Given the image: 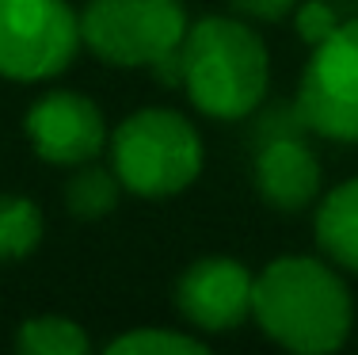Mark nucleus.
<instances>
[{
    "label": "nucleus",
    "mask_w": 358,
    "mask_h": 355,
    "mask_svg": "<svg viewBox=\"0 0 358 355\" xmlns=\"http://www.w3.org/2000/svg\"><path fill=\"white\" fill-rule=\"evenodd\" d=\"M164 84H179L194 107L217 123H241L267 99L271 54L241 15H206L187 27L172 57L157 65Z\"/></svg>",
    "instance_id": "f257e3e1"
},
{
    "label": "nucleus",
    "mask_w": 358,
    "mask_h": 355,
    "mask_svg": "<svg viewBox=\"0 0 358 355\" xmlns=\"http://www.w3.org/2000/svg\"><path fill=\"white\" fill-rule=\"evenodd\" d=\"M252 321L278 348L324 355L347 344L355 302L331 260L278 256L252 283Z\"/></svg>",
    "instance_id": "f03ea898"
},
{
    "label": "nucleus",
    "mask_w": 358,
    "mask_h": 355,
    "mask_svg": "<svg viewBox=\"0 0 358 355\" xmlns=\"http://www.w3.org/2000/svg\"><path fill=\"white\" fill-rule=\"evenodd\" d=\"M107 153L122 191L141 199H168L187 191L206 160L199 130L172 107H138L126 115L107 138Z\"/></svg>",
    "instance_id": "7ed1b4c3"
},
{
    "label": "nucleus",
    "mask_w": 358,
    "mask_h": 355,
    "mask_svg": "<svg viewBox=\"0 0 358 355\" xmlns=\"http://www.w3.org/2000/svg\"><path fill=\"white\" fill-rule=\"evenodd\" d=\"M179 0H88L80 8V39L99 62L118 69H157L187 35Z\"/></svg>",
    "instance_id": "20e7f679"
},
{
    "label": "nucleus",
    "mask_w": 358,
    "mask_h": 355,
    "mask_svg": "<svg viewBox=\"0 0 358 355\" xmlns=\"http://www.w3.org/2000/svg\"><path fill=\"white\" fill-rule=\"evenodd\" d=\"M80 12L65 0H0V77L50 81L80 54Z\"/></svg>",
    "instance_id": "39448f33"
},
{
    "label": "nucleus",
    "mask_w": 358,
    "mask_h": 355,
    "mask_svg": "<svg viewBox=\"0 0 358 355\" xmlns=\"http://www.w3.org/2000/svg\"><path fill=\"white\" fill-rule=\"evenodd\" d=\"M297 123L331 141L358 146V20L336 23L301 69Z\"/></svg>",
    "instance_id": "423d86ee"
},
{
    "label": "nucleus",
    "mask_w": 358,
    "mask_h": 355,
    "mask_svg": "<svg viewBox=\"0 0 358 355\" xmlns=\"http://www.w3.org/2000/svg\"><path fill=\"white\" fill-rule=\"evenodd\" d=\"M23 130H27V141L38 153V160L62 168L96 160L110 138L99 104L88 99L84 92L69 88H54L42 99H35L27 118H23Z\"/></svg>",
    "instance_id": "0eeeda50"
},
{
    "label": "nucleus",
    "mask_w": 358,
    "mask_h": 355,
    "mask_svg": "<svg viewBox=\"0 0 358 355\" xmlns=\"http://www.w3.org/2000/svg\"><path fill=\"white\" fill-rule=\"evenodd\" d=\"M255 275L233 256H202L176 279V309L199 333H233L252 317Z\"/></svg>",
    "instance_id": "6e6552de"
},
{
    "label": "nucleus",
    "mask_w": 358,
    "mask_h": 355,
    "mask_svg": "<svg viewBox=\"0 0 358 355\" xmlns=\"http://www.w3.org/2000/svg\"><path fill=\"white\" fill-rule=\"evenodd\" d=\"M255 188L267 207L297 214L320 199V160L297 138H271L255 153Z\"/></svg>",
    "instance_id": "1a4fd4ad"
},
{
    "label": "nucleus",
    "mask_w": 358,
    "mask_h": 355,
    "mask_svg": "<svg viewBox=\"0 0 358 355\" xmlns=\"http://www.w3.org/2000/svg\"><path fill=\"white\" fill-rule=\"evenodd\" d=\"M313 233H317L324 260L358 275V176L343 180L317 202Z\"/></svg>",
    "instance_id": "9d476101"
},
{
    "label": "nucleus",
    "mask_w": 358,
    "mask_h": 355,
    "mask_svg": "<svg viewBox=\"0 0 358 355\" xmlns=\"http://www.w3.org/2000/svg\"><path fill=\"white\" fill-rule=\"evenodd\" d=\"M15 348H20L23 355H84L92 348V340L73 317L38 314V317H27L20 325Z\"/></svg>",
    "instance_id": "9b49d317"
},
{
    "label": "nucleus",
    "mask_w": 358,
    "mask_h": 355,
    "mask_svg": "<svg viewBox=\"0 0 358 355\" xmlns=\"http://www.w3.org/2000/svg\"><path fill=\"white\" fill-rule=\"evenodd\" d=\"M122 195V183H118L115 168H99V165H76V172L65 183V207L73 218L92 222V218H103L118 207Z\"/></svg>",
    "instance_id": "f8f14e48"
},
{
    "label": "nucleus",
    "mask_w": 358,
    "mask_h": 355,
    "mask_svg": "<svg viewBox=\"0 0 358 355\" xmlns=\"http://www.w3.org/2000/svg\"><path fill=\"white\" fill-rule=\"evenodd\" d=\"M46 222L35 199L27 195H0V264L23 260L42 244Z\"/></svg>",
    "instance_id": "ddd939ff"
},
{
    "label": "nucleus",
    "mask_w": 358,
    "mask_h": 355,
    "mask_svg": "<svg viewBox=\"0 0 358 355\" xmlns=\"http://www.w3.org/2000/svg\"><path fill=\"white\" fill-rule=\"evenodd\" d=\"M110 355H202L206 340L176 328H130L107 344Z\"/></svg>",
    "instance_id": "4468645a"
},
{
    "label": "nucleus",
    "mask_w": 358,
    "mask_h": 355,
    "mask_svg": "<svg viewBox=\"0 0 358 355\" xmlns=\"http://www.w3.org/2000/svg\"><path fill=\"white\" fill-rule=\"evenodd\" d=\"M336 12H331L324 0H301V4L294 8V27H297V35H301L309 46H317V42H324L336 31Z\"/></svg>",
    "instance_id": "2eb2a0df"
},
{
    "label": "nucleus",
    "mask_w": 358,
    "mask_h": 355,
    "mask_svg": "<svg viewBox=\"0 0 358 355\" xmlns=\"http://www.w3.org/2000/svg\"><path fill=\"white\" fill-rule=\"evenodd\" d=\"M225 4L233 8V15H241L248 23H282L294 15V8L301 0H225Z\"/></svg>",
    "instance_id": "dca6fc26"
}]
</instances>
